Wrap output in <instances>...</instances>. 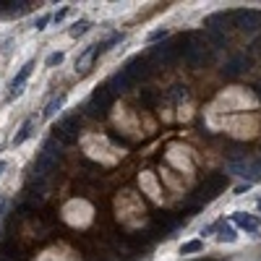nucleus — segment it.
I'll list each match as a JSON object with an SVG mask.
<instances>
[{
  "label": "nucleus",
  "mask_w": 261,
  "mask_h": 261,
  "mask_svg": "<svg viewBox=\"0 0 261 261\" xmlns=\"http://www.w3.org/2000/svg\"><path fill=\"white\" fill-rule=\"evenodd\" d=\"M233 19H235V26L240 29V32H256V29H261V13L253 11V8H240L233 13Z\"/></svg>",
  "instance_id": "nucleus-1"
},
{
  "label": "nucleus",
  "mask_w": 261,
  "mask_h": 261,
  "mask_svg": "<svg viewBox=\"0 0 261 261\" xmlns=\"http://www.w3.org/2000/svg\"><path fill=\"white\" fill-rule=\"evenodd\" d=\"M217 230H220V235H217V240H220V243H235V240H238L235 230L230 227V225H220Z\"/></svg>",
  "instance_id": "nucleus-12"
},
{
  "label": "nucleus",
  "mask_w": 261,
  "mask_h": 261,
  "mask_svg": "<svg viewBox=\"0 0 261 261\" xmlns=\"http://www.w3.org/2000/svg\"><path fill=\"white\" fill-rule=\"evenodd\" d=\"M258 214H261V198H258Z\"/></svg>",
  "instance_id": "nucleus-21"
},
{
  "label": "nucleus",
  "mask_w": 261,
  "mask_h": 261,
  "mask_svg": "<svg viewBox=\"0 0 261 261\" xmlns=\"http://www.w3.org/2000/svg\"><path fill=\"white\" fill-rule=\"evenodd\" d=\"M53 21V16H50V13H42V16L34 21V29H37V32H44V29H47V24Z\"/></svg>",
  "instance_id": "nucleus-14"
},
{
  "label": "nucleus",
  "mask_w": 261,
  "mask_h": 261,
  "mask_svg": "<svg viewBox=\"0 0 261 261\" xmlns=\"http://www.w3.org/2000/svg\"><path fill=\"white\" fill-rule=\"evenodd\" d=\"M256 94H258V99H261V84L256 86Z\"/></svg>",
  "instance_id": "nucleus-20"
},
{
  "label": "nucleus",
  "mask_w": 261,
  "mask_h": 261,
  "mask_svg": "<svg viewBox=\"0 0 261 261\" xmlns=\"http://www.w3.org/2000/svg\"><path fill=\"white\" fill-rule=\"evenodd\" d=\"M204 251V240H188L180 245V256H191V253H201Z\"/></svg>",
  "instance_id": "nucleus-11"
},
{
  "label": "nucleus",
  "mask_w": 261,
  "mask_h": 261,
  "mask_svg": "<svg viewBox=\"0 0 261 261\" xmlns=\"http://www.w3.org/2000/svg\"><path fill=\"white\" fill-rule=\"evenodd\" d=\"M167 34H170V32H167V29L162 26V29H154V32H149V37H146V39H149V42H157V39H165Z\"/></svg>",
  "instance_id": "nucleus-16"
},
{
  "label": "nucleus",
  "mask_w": 261,
  "mask_h": 261,
  "mask_svg": "<svg viewBox=\"0 0 261 261\" xmlns=\"http://www.w3.org/2000/svg\"><path fill=\"white\" fill-rule=\"evenodd\" d=\"M34 136V118H26L24 123H21V128H19V133L13 136V146H21L24 141H29Z\"/></svg>",
  "instance_id": "nucleus-5"
},
{
  "label": "nucleus",
  "mask_w": 261,
  "mask_h": 261,
  "mask_svg": "<svg viewBox=\"0 0 261 261\" xmlns=\"http://www.w3.org/2000/svg\"><path fill=\"white\" fill-rule=\"evenodd\" d=\"M89 29H91V21H89V19H79V21L68 29V34H71L73 39H79V37H84V34L89 32Z\"/></svg>",
  "instance_id": "nucleus-10"
},
{
  "label": "nucleus",
  "mask_w": 261,
  "mask_h": 261,
  "mask_svg": "<svg viewBox=\"0 0 261 261\" xmlns=\"http://www.w3.org/2000/svg\"><path fill=\"white\" fill-rule=\"evenodd\" d=\"M248 66H251V58L235 55V58L225 66V73H227V76H238V73H243V71H248Z\"/></svg>",
  "instance_id": "nucleus-6"
},
{
  "label": "nucleus",
  "mask_w": 261,
  "mask_h": 261,
  "mask_svg": "<svg viewBox=\"0 0 261 261\" xmlns=\"http://www.w3.org/2000/svg\"><path fill=\"white\" fill-rule=\"evenodd\" d=\"M186 58L191 66H201L206 60V44H191V47H186Z\"/></svg>",
  "instance_id": "nucleus-7"
},
{
  "label": "nucleus",
  "mask_w": 261,
  "mask_h": 261,
  "mask_svg": "<svg viewBox=\"0 0 261 261\" xmlns=\"http://www.w3.org/2000/svg\"><path fill=\"white\" fill-rule=\"evenodd\" d=\"M68 11H71V6H63L58 13H53V24H63V21H66V16H68Z\"/></svg>",
  "instance_id": "nucleus-15"
},
{
  "label": "nucleus",
  "mask_w": 261,
  "mask_h": 261,
  "mask_svg": "<svg viewBox=\"0 0 261 261\" xmlns=\"http://www.w3.org/2000/svg\"><path fill=\"white\" fill-rule=\"evenodd\" d=\"M227 186V178L225 175H209L206 180H204V186L198 188V198L201 201H212V198H217L220 196V191Z\"/></svg>",
  "instance_id": "nucleus-3"
},
{
  "label": "nucleus",
  "mask_w": 261,
  "mask_h": 261,
  "mask_svg": "<svg viewBox=\"0 0 261 261\" xmlns=\"http://www.w3.org/2000/svg\"><path fill=\"white\" fill-rule=\"evenodd\" d=\"M63 105H66V94H63V91H60V94H55V97H53L47 105H44V110H42V118H47V120H50V118H55V115L60 113V107H63Z\"/></svg>",
  "instance_id": "nucleus-8"
},
{
  "label": "nucleus",
  "mask_w": 261,
  "mask_h": 261,
  "mask_svg": "<svg viewBox=\"0 0 261 261\" xmlns=\"http://www.w3.org/2000/svg\"><path fill=\"white\" fill-rule=\"evenodd\" d=\"M63 60H66V53H50L47 58H44V68H58V66H63Z\"/></svg>",
  "instance_id": "nucleus-13"
},
{
  "label": "nucleus",
  "mask_w": 261,
  "mask_h": 261,
  "mask_svg": "<svg viewBox=\"0 0 261 261\" xmlns=\"http://www.w3.org/2000/svg\"><path fill=\"white\" fill-rule=\"evenodd\" d=\"M34 60H26V63L21 66V71L11 79V84H8V99H13V97H21V91H24V86H26V81H29V76H32V71H34Z\"/></svg>",
  "instance_id": "nucleus-2"
},
{
  "label": "nucleus",
  "mask_w": 261,
  "mask_h": 261,
  "mask_svg": "<svg viewBox=\"0 0 261 261\" xmlns=\"http://www.w3.org/2000/svg\"><path fill=\"white\" fill-rule=\"evenodd\" d=\"M3 212H6V198L0 196V217H3Z\"/></svg>",
  "instance_id": "nucleus-18"
},
{
  "label": "nucleus",
  "mask_w": 261,
  "mask_h": 261,
  "mask_svg": "<svg viewBox=\"0 0 261 261\" xmlns=\"http://www.w3.org/2000/svg\"><path fill=\"white\" fill-rule=\"evenodd\" d=\"M206 34H209V39L214 42V47H225V44H227V37L222 34V29H220V26L206 24Z\"/></svg>",
  "instance_id": "nucleus-9"
},
{
  "label": "nucleus",
  "mask_w": 261,
  "mask_h": 261,
  "mask_svg": "<svg viewBox=\"0 0 261 261\" xmlns=\"http://www.w3.org/2000/svg\"><path fill=\"white\" fill-rule=\"evenodd\" d=\"M248 188H251V183H245V186H238V188H235V193L240 196V193H245V191H248Z\"/></svg>",
  "instance_id": "nucleus-17"
},
{
  "label": "nucleus",
  "mask_w": 261,
  "mask_h": 261,
  "mask_svg": "<svg viewBox=\"0 0 261 261\" xmlns=\"http://www.w3.org/2000/svg\"><path fill=\"white\" fill-rule=\"evenodd\" d=\"M233 222H235L240 230H245V233H251V235L258 233V222L251 217V214H245V212H235V214H233Z\"/></svg>",
  "instance_id": "nucleus-4"
},
{
  "label": "nucleus",
  "mask_w": 261,
  "mask_h": 261,
  "mask_svg": "<svg viewBox=\"0 0 261 261\" xmlns=\"http://www.w3.org/2000/svg\"><path fill=\"white\" fill-rule=\"evenodd\" d=\"M6 167H8V162H6V160H0V175H3V170H6Z\"/></svg>",
  "instance_id": "nucleus-19"
}]
</instances>
